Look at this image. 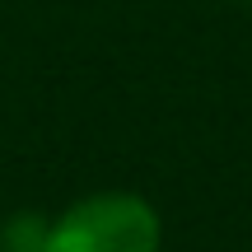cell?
Returning a JSON list of instances; mask_svg holds the SVG:
<instances>
[{
  "label": "cell",
  "mask_w": 252,
  "mask_h": 252,
  "mask_svg": "<svg viewBox=\"0 0 252 252\" xmlns=\"http://www.w3.org/2000/svg\"><path fill=\"white\" fill-rule=\"evenodd\" d=\"M42 252H159V215L126 191L89 196L47 229Z\"/></svg>",
  "instance_id": "cell-1"
}]
</instances>
